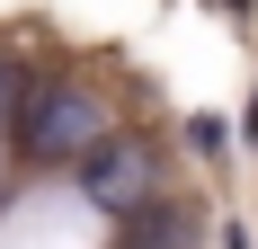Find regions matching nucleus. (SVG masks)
<instances>
[{
    "instance_id": "nucleus-4",
    "label": "nucleus",
    "mask_w": 258,
    "mask_h": 249,
    "mask_svg": "<svg viewBox=\"0 0 258 249\" xmlns=\"http://www.w3.org/2000/svg\"><path fill=\"white\" fill-rule=\"evenodd\" d=\"M18 89H27V72H18V53L0 45V125H9V107H18Z\"/></svg>"
},
{
    "instance_id": "nucleus-1",
    "label": "nucleus",
    "mask_w": 258,
    "mask_h": 249,
    "mask_svg": "<svg viewBox=\"0 0 258 249\" xmlns=\"http://www.w3.org/2000/svg\"><path fill=\"white\" fill-rule=\"evenodd\" d=\"M98 134H116V125H107V107L89 98V89H72V80H27L18 107H9V125H0V143L18 151L27 169H72Z\"/></svg>"
},
{
    "instance_id": "nucleus-3",
    "label": "nucleus",
    "mask_w": 258,
    "mask_h": 249,
    "mask_svg": "<svg viewBox=\"0 0 258 249\" xmlns=\"http://www.w3.org/2000/svg\"><path fill=\"white\" fill-rule=\"evenodd\" d=\"M125 249H196V214L187 205H169V196H152L143 214H125Z\"/></svg>"
},
{
    "instance_id": "nucleus-2",
    "label": "nucleus",
    "mask_w": 258,
    "mask_h": 249,
    "mask_svg": "<svg viewBox=\"0 0 258 249\" xmlns=\"http://www.w3.org/2000/svg\"><path fill=\"white\" fill-rule=\"evenodd\" d=\"M72 178H80V196L98 205V214H116V223L160 196V169H152V143H143V134H98V143L72 160Z\"/></svg>"
},
{
    "instance_id": "nucleus-5",
    "label": "nucleus",
    "mask_w": 258,
    "mask_h": 249,
    "mask_svg": "<svg viewBox=\"0 0 258 249\" xmlns=\"http://www.w3.org/2000/svg\"><path fill=\"white\" fill-rule=\"evenodd\" d=\"M187 143H196V151H223L232 134H223V116H187Z\"/></svg>"
}]
</instances>
